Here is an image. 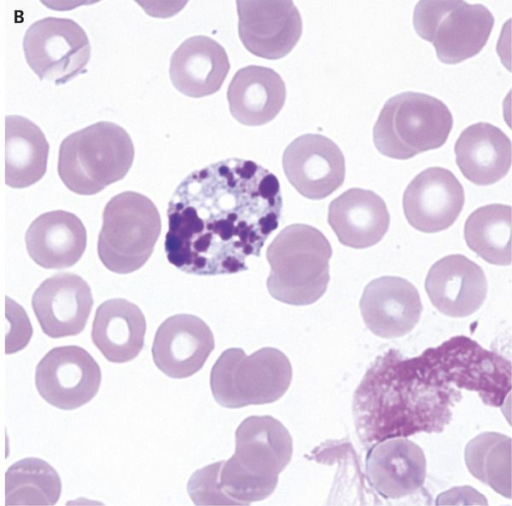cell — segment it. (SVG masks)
Returning <instances> with one entry per match:
<instances>
[{"instance_id":"cell-4","label":"cell","mask_w":512,"mask_h":506,"mask_svg":"<svg viewBox=\"0 0 512 506\" xmlns=\"http://www.w3.org/2000/svg\"><path fill=\"white\" fill-rule=\"evenodd\" d=\"M134 160V145L121 126L100 121L68 135L60 144L58 174L79 195H94L122 180Z\"/></svg>"},{"instance_id":"cell-24","label":"cell","mask_w":512,"mask_h":506,"mask_svg":"<svg viewBox=\"0 0 512 506\" xmlns=\"http://www.w3.org/2000/svg\"><path fill=\"white\" fill-rule=\"evenodd\" d=\"M146 319L141 309L126 299H110L98 306L91 338L112 363L133 360L144 347Z\"/></svg>"},{"instance_id":"cell-29","label":"cell","mask_w":512,"mask_h":506,"mask_svg":"<svg viewBox=\"0 0 512 506\" xmlns=\"http://www.w3.org/2000/svg\"><path fill=\"white\" fill-rule=\"evenodd\" d=\"M487 499L471 486L451 488L436 498V505H487Z\"/></svg>"},{"instance_id":"cell-1","label":"cell","mask_w":512,"mask_h":506,"mask_svg":"<svg viewBox=\"0 0 512 506\" xmlns=\"http://www.w3.org/2000/svg\"><path fill=\"white\" fill-rule=\"evenodd\" d=\"M278 178L251 160L229 158L190 173L167 209L164 249L170 264L195 275L248 269L279 225Z\"/></svg>"},{"instance_id":"cell-26","label":"cell","mask_w":512,"mask_h":506,"mask_svg":"<svg viewBox=\"0 0 512 506\" xmlns=\"http://www.w3.org/2000/svg\"><path fill=\"white\" fill-rule=\"evenodd\" d=\"M467 246L486 262L511 264V207L490 204L477 208L464 226Z\"/></svg>"},{"instance_id":"cell-14","label":"cell","mask_w":512,"mask_h":506,"mask_svg":"<svg viewBox=\"0 0 512 506\" xmlns=\"http://www.w3.org/2000/svg\"><path fill=\"white\" fill-rule=\"evenodd\" d=\"M32 308L42 331L51 338L81 333L93 307L90 286L74 273L44 280L32 296Z\"/></svg>"},{"instance_id":"cell-18","label":"cell","mask_w":512,"mask_h":506,"mask_svg":"<svg viewBox=\"0 0 512 506\" xmlns=\"http://www.w3.org/2000/svg\"><path fill=\"white\" fill-rule=\"evenodd\" d=\"M366 474L380 495L399 499L416 493L426 477V458L420 446L406 438L378 443L368 452Z\"/></svg>"},{"instance_id":"cell-28","label":"cell","mask_w":512,"mask_h":506,"mask_svg":"<svg viewBox=\"0 0 512 506\" xmlns=\"http://www.w3.org/2000/svg\"><path fill=\"white\" fill-rule=\"evenodd\" d=\"M511 438L483 432L471 439L464 451L469 472L500 495L511 498Z\"/></svg>"},{"instance_id":"cell-13","label":"cell","mask_w":512,"mask_h":506,"mask_svg":"<svg viewBox=\"0 0 512 506\" xmlns=\"http://www.w3.org/2000/svg\"><path fill=\"white\" fill-rule=\"evenodd\" d=\"M403 211L408 223L425 233L448 229L459 217L464 189L455 175L442 167H430L415 176L405 189Z\"/></svg>"},{"instance_id":"cell-16","label":"cell","mask_w":512,"mask_h":506,"mask_svg":"<svg viewBox=\"0 0 512 506\" xmlns=\"http://www.w3.org/2000/svg\"><path fill=\"white\" fill-rule=\"evenodd\" d=\"M359 306L367 328L387 339L411 332L419 322L423 309L416 287L397 276H383L369 282Z\"/></svg>"},{"instance_id":"cell-12","label":"cell","mask_w":512,"mask_h":506,"mask_svg":"<svg viewBox=\"0 0 512 506\" xmlns=\"http://www.w3.org/2000/svg\"><path fill=\"white\" fill-rule=\"evenodd\" d=\"M289 183L302 196L319 200L342 186L345 158L341 149L321 134H304L294 139L282 157Z\"/></svg>"},{"instance_id":"cell-25","label":"cell","mask_w":512,"mask_h":506,"mask_svg":"<svg viewBox=\"0 0 512 506\" xmlns=\"http://www.w3.org/2000/svg\"><path fill=\"white\" fill-rule=\"evenodd\" d=\"M49 144L42 130L19 115L5 118V183L21 189L38 182L45 174Z\"/></svg>"},{"instance_id":"cell-5","label":"cell","mask_w":512,"mask_h":506,"mask_svg":"<svg viewBox=\"0 0 512 506\" xmlns=\"http://www.w3.org/2000/svg\"><path fill=\"white\" fill-rule=\"evenodd\" d=\"M452 126L453 117L445 103L408 91L386 101L373 128V141L382 155L405 160L441 147Z\"/></svg>"},{"instance_id":"cell-9","label":"cell","mask_w":512,"mask_h":506,"mask_svg":"<svg viewBox=\"0 0 512 506\" xmlns=\"http://www.w3.org/2000/svg\"><path fill=\"white\" fill-rule=\"evenodd\" d=\"M23 50L34 73L57 85L84 72L91 53L83 28L72 19L58 17H46L30 25Z\"/></svg>"},{"instance_id":"cell-27","label":"cell","mask_w":512,"mask_h":506,"mask_svg":"<svg viewBox=\"0 0 512 506\" xmlns=\"http://www.w3.org/2000/svg\"><path fill=\"white\" fill-rule=\"evenodd\" d=\"M61 489L56 470L36 457L15 462L5 474L7 506H53L59 500Z\"/></svg>"},{"instance_id":"cell-8","label":"cell","mask_w":512,"mask_h":506,"mask_svg":"<svg viewBox=\"0 0 512 506\" xmlns=\"http://www.w3.org/2000/svg\"><path fill=\"white\" fill-rule=\"evenodd\" d=\"M416 33L431 42L438 59L456 64L477 55L494 26L492 13L481 4L461 0H422L414 8Z\"/></svg>"},{"instance_id":"cell-3","label":"cell","mask_w":512,"mask_h":506,"mask_svg":"<svg viewBox=\"0 0 512 506\" xmlns=\"http://www.w3.org/2000/svg\"><path fill=\"white\" fill-rule=\"evenodd\" d=\"M332 248L322 232L307 224L282 229L267 248L270 295L283 303L303 306L325 293Z\"/></svg>"},{"instance_id":"cell-22","label":"cell","mask_w":512,"mask_h":506,"mask_svg":"<svg viewBox=\"0 0 512 506\" xmlns=\"http://www.w3.org/2000/svg\"><path fill=\"white\" fill-rule=\"evenodd\" d=\"M454 151L456 163L464 177L479 186L500 181L511 166L509 137L487 122L465 128L455 143Z\"/></svg>"},{"instance_id":"cell-23","label":"cell","mask_w":512,"mask_h":506,"mask_svg":"<svg viewBox=\"0 0 512 506\" xmlns=\"http://www.w3.org/2000/svg\"><path fill=\"white\" fill-rule=\"evenodd\" d=\"M285 83L273 69L249 65L233 76L227 100L232 116L241 124L260 126L273 120L284 106Z\"/></svg>"},{"instance_id":"cell-11","label":"cell","mask_w":512,"mask_h":506,"mask_svg":"<svg viewBox=\"0 0 512 506\" xmlns=\"http://www.w3.org/2000/svg\"><path fill=\"white\" fill-rule=\"evenodd\" d=\"M236 4L240 40L255 56L280 59L298 43L302 19L292 1L240 0Z\"/></svg>"},{"instance_id":"cell-6","label":"cell","mask_w":512,"mask_h":506,"mask_svg":"<svg viewBox=\"0 0 512 506\" xmlns=\"http://www.w3.org/2000/svg\"><path fill=\"white\" fill-rule=\"evenodd\" d=\"M291 381L288 357L272 347L250 355L241 348H229L218 357L210 373L213 397L226 408L273 403L286 393Z\"/></svg>"},{"instance_id":"cell-21","label":"cell","mask_w":512,"mask_h":506,"mask_svg":"<svg viewBox=\"0 0 512 506\" xmlns=\"http://www.w3.org/2000/svg\"><path fill=\"white\" fill-rule=\"evenodd\" d=\"M29 256L45 269H63L76 264L87 244L82 221L73 213L55 210L43 213L25 234Z\"/></svg>"},{"instance_id":"cell-19","label":"cell","mask_w":512,"mask_h":506,"mask_svg":"<svg viewBox=\"0 0 512 506\" xmlns=\"http://www.w3.org/2000/svg\"><path fill=\"white\" fill-rule=\"evenodd\" d=\"M328 223L341 244L363 249L382 240L390 215L384 200L375 192L351 188L329 204Z\"/></svg>"},{"instance_id":"cell-10","label":"cell","mask_w":512,"mask_h":506,"mask_svg":"<svg viewBox=\"0 0 512 506\" xmlns=\"http://www.w3.org/2000/svg\"><path fill=\"white\" fill-rule=\"evenodd\" d=\"M100 384L98 363L77 345L51 349L36 366L38 393L50 405L62 410L87 404L97 394Z\"/></svg>"},{"instance_id":"cell-17","label":"cell","mask_w":512,"mask_h":506,"mask_svg":"<svg viewBox=\"0 0 512 506\" xmlns=\"http://www.w3.org/2000/svg\"><path fill=\"white\" fill-rule=\"evenodd\" d=\"M487 279L482 268L469 258L453 254L435 262L425 280L433 306L449 317L475 313L487 296Z\"/></svg>"},{"instance_id":"cell-15","label":"cell","mask_w":512,"mask_h":506,"mask_svg":"<svg viewBox=\"0 0 512 506\" xmlns=\"http://www.w3.org/2000/svg\"><path fill=\"white\" fill-rule=\"evenodd\" d=\"M215 347L209 326L191 314H177L164 320L152 344V357L165 375L182 379L197 373Z\"/></svg>"},{"instance_id":"cell-2","label":"cell","mask_w":512,"mask_h":506,"mask_svg":"<svg viewBox=\"0 0 512 506\" xmlns=\"http://www.w3.org/2000/svg\"><path fill=\"white\" fill-rule=\"evenodd\" d=\"M235 453L190 477L195 505H249L269 497L293 453L287 428L272 416H249L235 432Z\"/></svg>"},{"instance_id":"cell-7","label":"cell","mask_w":512,"mask_h":506,"mask_svg":"<svg viewBox=\"0 0 512 506\" xmlns=\"http://www.w3.org/2000/svg\"><path fill=\"white\" fill-rule=\"evenodd\" d=\"M160 233L161 217L148 197L133 191L119 193L103 211L99 259L114 273H132L148 261Z\"/></svg>"},{"instance_id":"cell-20","label":"cell","mask_w":512,"mask_h":506,"mask_svg":"<svg viewBox=\"0 0 512 506\" xmlns=\"http://www.w3.org/2000/svg\"><path fill=\"white\" fill-rule=\"evenodd\" d=\"M230 69L225 49L207 36L186 39L172 54L169 75L182 94L201 98L216 93Z\"/></svg>"}]
</instances>
